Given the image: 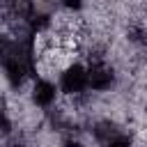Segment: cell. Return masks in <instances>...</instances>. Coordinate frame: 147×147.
Here are the masks:
<instances>
[{
  "mask_svg": "<svg viewBox=\"0 0 147 147\" xmlns=\"http://www.w3.org/2000/svg\"><path fill=\"white\" fill-rule=\"evenodd\" d=\"M57 85H60V92H62V94H69V96L85 92V90L90 87L87 67H85V64H80V62L69 64V67L60 74V83H57Z\"/></svg>",
  "mask_w": 147,
  "mask_h": 147,
  "instance_id": "1",
  "label": "cell"
},
{
  "mask_svg": "<svg viewBox=\"0 0 147 147\" xmlns=\"http://www.w3.org/2000/svg\"><path fill=\"white\" fill-rule=\"evenodd\" d=\"M9 131H11V124H9V117H7V113H5V124H2V133L7 136Z\"/></svg>",
  "mask_w": 147,
  "mask_h": 147,
  "instance_id": "9",
  "label": "cell"
},
{
  "mask_svg": "<svg viewBox=\"0 0 147 147\" xmlns=\"http://www.w3.org/2000/svg\"><path fill=\"white\" fill-rule=\"evenodd\" d=\"M11 147H25V145H21V142H16V145H11Z\"/></svg>",
  "mask_w": 147,
  "mask_h": 147,
  "instance_id": "10",
  "label": "cell"
},
{
  "mask_svg": "<svg viewBox=\"0 0 147 147\" xmlns=\"http://www.w3.org/2000/svg\"><path fill=\"white\" fill-rule=\"evenodd\" d=\"M62 5H64L67 9H76V11H78V9L83 7V0H62Z\"/></svg>",
  "mask_w": 147,
  "mask_h": 147,
  "instance_id": "7",
  "label": "cell"
},
{
  "mask_svg": "<svg viewBox=\"0 0 147 147\" xmlns=\"http://www.w3.org/2000/svg\"><path fill=\"white\" fill-rule=\"evenodd\" d=\"M87 76H90V90H94V92H108L115 85V69L106 62L90 64Z\"/></svg>",
  "mask_w": 147,
  "mask_h": 147,
  "instance_id": "3",
  "label": "cell"
},
{
  "mask_svg": "<svg viewBox=\"0 0 147 147\" xmlns=\"http://www.w3.org/2000/svg\"><path fill=\"white\" fill-rule=\"evenodd\" d=\"M62 147H83V142L76 140V138H67V140L62 142Z\"/></svg>",
  "mask_w": 147,
  "mask_h": 147,
  "instance_id": "8",
  "label": "cell"
},
{
  "mask_svg": "<svg viewBox=\"0 0 147 147\" xmlns=\"http://www.w3.org/2000/svg\"><path fill=\"white\" fill-rule=\"evenodd\" d=\"M57 94H60V85H55L53 80H48V78H37L34 83H32V92H30V99H32V103L37 106V108H51L53 103H55V99H57Z\"/></svg>",
  "mask_w": 147,
  "mask_h": 147,
  "instance_id": "2",
  "label": "cell"
},
{
  "mask_svg": "<svg viewBox=\"0 0 147 147\" xmlns=\"http://www.w3.org/2000/svg\"><path fill=\"white\" fill-rule=\"evenodd\" d=\"M5 76H7V80H9V85L11 87H21L23 85V80H25V74H28V67L23 64V60H21V55H16V53H5Z\"/></svg>",
  "mask_w": 147,
  "mask_h": 147,
  "instance_id": "4",
  "label": "cell"
},
{
  "mask_svg": "<svg viewBox=\"0 0 147 147\" xmlns=\"http://www.w3.org/2000/svg\"><path fill=\"white\" fill-rule=\"evenodd\" d=\"M103 147H133V140H131V136H126V133H122V131H117Z\"/></svg>",
  "mask_w": 147,
  "mask_h": 147,
  "instance_id": "6",
  "label": "cell"
},
{
  "mask_svg": "<svg viewBox=\"0 0 147 147\" xmlns=\"http://www.w3.org/2000/svg\"><path fill=\"white\" fill-rule=\"evenodd\" d=\"M117 131H119V129H117L115 124H110V122H99V124L94 126V138H96L101 145H106Z\"/></svg>",
  "mask_w": 147,
  "mask_h": 147,
  "instance_id": "5",
  "label": "cell"
}]
</instances>
